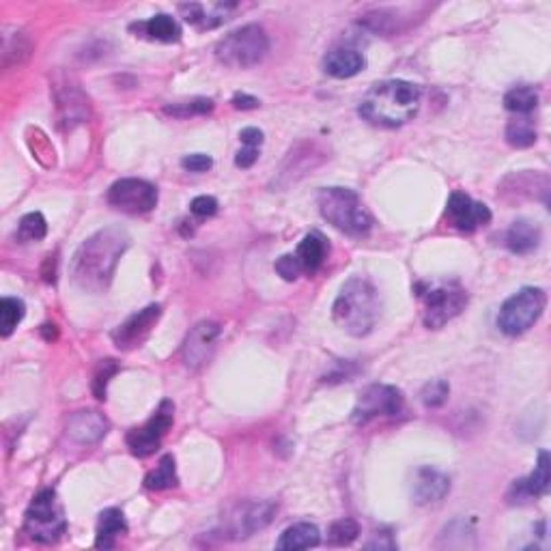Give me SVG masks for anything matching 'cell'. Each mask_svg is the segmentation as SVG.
Listing matches in <instances>:
<instances>
[{"mask_svg": "<svg viewBox=\"0 0 551 551\" xmlns=\"http://www.w3.org/2000/svg\"><path fill=\"white\" fill-rule=\"evenodd\" d=\"M130 235L121 226H106L82 241L72 261V278L82 291L103 293L111 287L119 261L130 248Z\"/></svg>", "mask_w": 551, "mask_h": 551, "instance_id": "cell-1", "label": "cell"}, {"mask_svg": "<svg viewBox=\"0 0 551 551\" xmlns=\"http://www.w3.org/2000/svg\"><path fill=\"white\" fill-rule=\"evenodd\" d=\"M422 106V88L407 80L377 82L362 97L360 117L379 127H401L416 117Z\"/></svg>", "mask_w": 551, "mask_h": 551, "instance_id": "cell-2", "label": "cell"}, {"mask_svg": "<svg viewBox=\"0 0 551 551\" xmlns=\"http://www.w3.org/2000/svg\"><path fill=\"white\" fill-rule=\"evenodd\" d=\"M379 293H377L373 282L362 276L349 278L332 306L334 324L356 339L371 334L379 321Z\"/></svg>", "mask_w": 551, "mask_h": 551, "instance_id": "cell-3", "label": "cell"}, {"mask_svg": "<svg viewBox=\"0 0 551 551\" xmlns=\"http://www.w3.org/2000/svg\"><path fill=\"white\" fill-rule=\"evenodd\" d=\"M317 205L327 225L347 235L362 237L373 228V216L364 207L362 198L349 187H324L317 198Z\"/></svg>", "mask_w": 551, "mask_h": 551, "instance_id": "cell-4", "label": "cell"}, {"mask_svg": "<svg viewBox=\"0 0 551 551\" xmlns=\"http://www.w3.org/2000/svg\"><path fill=\"white\" fill-rule=\"evenodd\" d=\"M216 58L231 69H248L259 65L270 52V37L259 24L235 28L216 43Z\"/></svg>", "mask_w": 551, "mask_h": 551, "instance_id": "cell-5", "label": "cell"}, {"mask_svg": "<svg viewBox=\"0 0 551 551\" xmlns=\"http://www.w3.org/2000/svg\"><path fill=\"white\" fill-rule=\"evenodd\" d=\"M24 530L33 540L43 545H52L63 539V534L67 532V519L57 491L43 489L34 495L24 517Z\"/></svg>", "mask_w": 551, "mask_h": 551, "instance_id": "cell-6", "label": "cell"}, {"mask_svg": "<svg viewBox=\"0 0 551 551\" xmlns=\"http://www.w3.org/2000/svg\"><path fill=\"white\" fill-rule=\"evenodd\" d=\"M547 295L539 287H524L504 302L498 312V327L506 336H521L543 317Z\"/></svg>", "mask_w": 551, "mask_h": 551, "instance_id": "cell-7", "label": "cell"}, {"mask_svg": "<svg viewBox=\"0 0 551 551\" xmlns=\"http://www.w3.org/2000/svg\"><path fill=\"white\" fill-rule=\"evenodd\" d=\"M422 300V321L429 330H440L468 306V291L459 282H440V285L426 287L420 293Z\"/></svg>", "mask_w": 551, "mask_h": 551, "instance_id": "cell-8", "label": "cell"}, {"mask_svg": "<svg viewBox=\"0 0 551 551\" xmlns=\"http://www.w3.org/2000/svg\"><path fill=\"white\" fill-rule=\"evenodd\" d=\"M403 407L405 396L396 386L373 384L360 392L351 420L356 425H369L371 420L384 418V416H399Z\"/></svg>", "mask_w": 551, "mask_h": 551, "instance_id": "cell-9", "label": "cell"}, {"mask_svg": "<svg viewBox=\"0 0 551 551\" xmlns=\"http://www.w3.org/2000/svg\"><path fill=\"white\" fill-rule=\"evenodd\" d=\"M108 203L114 210L130 213V216H142L156 210L157 205V190L153 183L145 179H119L108 190Z\"/></svg>", "mask_w": 551, "mask_h": 551, "instance_id": "cell-10", "label": "cell"}, {"mask_svg": "<svg viewBox=\"0 0 551 551\" xmlns=\"http://www.w3.org/2000/svg\"><path fill=\"white\" fill-rule=\"evenodd\" d=\"M172 416H175V405L171 401H162L156 414L145 425L138 426V429H132L127 433V448L132 450V455L145 459V456H151L156 453L160 448L162 438L172 426Z\"/></svg>", "mask_w": 551, "mask_h": 551, "instance_id": "cell-11", "label": "cell"}, {"mask_svg": "<svg viewBox=\"0 0 551 551\" xmlns=\"http://www.w3.org/2000/svg\"><path fill=\"white\" fill-rule=\"evenodd\" d=\"M276 510L278 506L274 502H267V500H263V502L237 504L226 517L225 525L226 534L231 536V539L240 540L261 532L263 528H267V525L272 524Z\"/></svg>", "mask_w": 551, "mask_h": 551, "instance_id": "cell-12", "label": "cell"}, {"mask_svg": "<svg viewBox=\"0 0 551 551\" xmlns=\"http://www.w3.org/2000/svg\"><path fill=\"white\" fill-rule=\"evenodd\" d=\"M220 334L222 327L216 321H201L192 327L181 347L183 364L192 371H201L203 366L210 364L213 354H216Z\"/></svg>", "mask_w": 551, "mask_h": 551, "instance_id": "cell-13", "label": "cell"}, {"mask_svg": "<svg viewBox=\"0 0 551 551\" xmlns=\"http://www.w3.org/2000/svg\"><path fill=\"white\" fill-rule=\"evenodd\" d=\"M162 317V306L160 304H151L147 309H142L136 315H132L130 319L123 321L117 330L112 332V341L119 349L130 351L141 347L142 342L147 341V336L151 334V330L156 327L157 321Z\"/></svg>", "mask_w": 551, "mask_h": 551, "instance_id": "cell-14", "label": "cell"}, {"mask_svg": "<svg viewBox=\"0 0 551 551\" xmlns=\"http://www.w3.org/2000/svg\"><path fill=\"white\" fill-rule=\"evenodd\" d=\"M446 218L455 228L471 233L491 222V210L485 203H476L465 192H453L446 205Z\"/></svg>", "mask_w": 551, "mask_h": 551, "instance_id": "cell-15", "label": "cell"}, {"mask_svg": "<svg viewBox=\"0 0 551 551\" xmlns=\"http://www.w3.org/2000/svg\"><path fill=\"white\" fill-rule=\"evenodd\" d=\"M108 431H111V422L97 409H80L67 420V435L82 446L97 444L99 440L106 438Z\"/></svg>", "mask_w": 551, "mask_h": 551, "instance_id": "cell-16", "label": "cell"}, {"mask_svg": "<svg viewBox=\"0 0 551 551\" xmlns=\"http://www.w3.org/2000/svg\"><path fill=\"white\" fill-rule=\"evenodd\" d=\"M450 491V478L444 471L435 468H420L414 476V486H411V495L414 502L420 506L438 504L448 495Z\"/></svg>", "mask_w": 551, "mask_h": 551, "instance_id": "cell-17", "label": "cell"}, {"mask_svg": "<svg viewBox=\"0 0 551 551\" xmlns=\"http://www.w3.org/2000/svg\"><path fill=\"white\" fill-rule=\"evenodd\" d=\"M366 58L360 50L341 46L330 50L324 58V69L327 76L336 78V80H347V78H354L360 72H364Z\"/></svg>", "mask_w": 551, "mask_h": 551, "instance_id": "cell-18", "label": "cell"}, {"mask_svg": "<svg viewBox=\"0 0 551 551\" xmlns=\"http://www.w3.org/2000/svg\"><path fill=\"white\" fill-rule=\"evenodd\" d=\"M549 485H551V459H549L547 450H540L539 463H536L534 471L528 476V478L515 480L513 494L517 500H524V498L536 500V498L547 495Z\"/></svg>", "mask_w": 551, "mask_h": 551, "instance_id": "cell-19", "label": "cell"}, {"mask_svg": "<svg viewBox=\"0 0 551 551\" xmlns=\"http://www.w3.org/2000/svg\"><path fill=\"white\" fill-rule=\"evenodd\" d=\"M540 240H543V233H540L536 222L530 220L513 222L504 235L506 248L515 255H530L540 246Z\"/></svg>", "mask_w": 551, "mask_h": 551, "instance_id": "cell-20", "label": "cell"}, {"mask_svg": "<svg viewBox=\"0 0 551 551\" xmlns=\"http://www.w3.org/2000/svg\"><path fill=\"white\" fill-rule=\"evenodd\" d=\"M127 534V521L126 515L119 509H106L102 510L97 521V539L96 547L99 549H112L117 545L119 536Z\"/></svg>", "mask_w": 551, "mask_h": 551, "instance_id": "cell-21", "label": "cell"}, {"mask_svg": "<svg viewBox=\"0 0 551 551\" xmlns=\"http://www.w3.org/2000/svg\"><path fill=\"white\" fill-rule=\"evenodd\" d=\"M321 543V532L315 524H302L289 525L285 532L278 539L276 547L282 551H295V549H312Z\"/></svg>", "mask_w": 551, "mask_h": 551, "instance_id": "cell-22", "label": "cell"}, {"mask_svg": "<svg viewBox=\"0 0 551 551\" xmlns=\"http://www.w3.org/2000/svg\"><path fill=\"white\" fill-rule=\"evenodd\" d=\"M58 114L61 123L76 126L88 119V97H84L76 87H65L63 93H58Z\"/></svg>", "mask_w": 551, "mask_h": 551, "instance_id": "cell-23", "label": "cell"}, {"mask_svg": "<svg viewBox=\"0 0 551 551\" xmlns=\"http://www.w3.org/2000/svg\"><path fill=\"white\" fill-rule=\"evenodd\" d=\"M132 28H138V31L145 33V37L153 39V42H162V43H175L181 39V27L177 24L175 18L166 16V13H157V16L149 18L147 22L134 24Z\"/></svg>", "mask_w": 551, "mask_h": 551, "instance_id": "cell-24", "label": "cell"}, {"mask_svg": "<svg viewBox=\"0 0 551 551\" xmlns=\"http://www.w3.org/2000/svg\"><path fill=\"white\" fill-rule=\"evenodd\" d=\"M325 255H327V246H325V240L319 235V233H309V235L300 241V246H297V250H295L297 261L302 263L304 272H309V274H312V272H317L321 265H324Z\"/></svg>", "mask_w": 551, "mask_h": 551, "instance_id": "cell-25", "label": "cell"}, {"mask_svg": "<svg viewBox=\"0 0 551 551\" xmlns=\"http://www.w3.org/2000/svg\"><path fill=\"white\" fill-rule=\"evenodd\" d=\"M506 142L515 149L532 147L536 142V127L530 114H517L506 126Z\"/></svg>", "mask_w": 551, "mask_h": 551, "instance_id": "cell-26", "label": "cell"}, {"mask_svg": "<svg viewBox=\"0 0 551 551\" xmlns=\"http://www.w3.org/2000/svg\"><path fill=\"white\" fill-rule=\"evenodd\" d=\"M177 465L172 455H164L157 463V468L153 471H149L145 478V486L151 491H164V489H172L177 486Z\"/></svg>", "mask_w": 551, "mask_h": 551, "instance_id": "cell-27", "label": "cell"}, {"mask_svg": "<svg viewBox=\"0 0 551 551\" xmlns=\"http://www.w3.org/2000/svg\"><path fill=\"white\" fill-rule=\"evenodd\" d=\"M24 315H27V306L18 297H3L0 300V334L4 339L16 332V327L22 324Z\"/></svg>", "mask_w": 551, "mask_h": 551, "instance_id": "cell-28", "label": "cell"}, {"mask_svg": "<svg viewBox=\"0 0 551 551\" xmlns=\"http://www.w3.org/2000/svg\"><path fill=\"white\" fill-rule=\"evenodd\" d=\"M536 106H539V93L534 91V87H528V84L510 88L504 96V108L509 112L530 114Z\"/></svg>", "mask_w": 551, "mask_h": 551, "instance_id": "cell-29", "label": "cell"}, {"mask_svg": "<svg viewBox=\"0 0 551 551\" xmlns=\"http://www.w3.org/2000/svg\"><path fill=\"white\" fill-rule=\"evenodd\" d=\"M31 42H28L27 34L22 33H13L11 34H4V43H3V65L4 67H11V65H22L24 61L28 58L31 54Z\"/></svg>", "mask_w": 551, "mask_h": 551, "instance_id": "cell-30", "label": "cell"}, {"mask_svg": "<svg viewBox=\"0 0 551 551\" xmlns=\"http://www.w3.org/2000/svg\"><path fill=\"white\" fill-rule=\"evenodd\" d=\"M48 235V222L39 211L27 213L18 225V240L22 243L42 241Z\"/></svg>", "mask_w": 551, "mask_h": 551, "instance_id": "cell-31", "label": "cell"}, {"mask_svg": "<svg viewBox=\"0 0 551 551\" xmlns=\"http://www.w3.org/2000/svg\"><path fill=\"white\" fill-rule=\"evenodd\" d=\"M211 111H213V99H207V97H196V99H190V102H179V103H172V106L164 108V112L177 119L196 117V114H210Z\"/></svg>", "mask_w": 551, "mask_h": 551, "instance_id": "cell-32", "label": "cell"}, {"mask_svg": "<svg viewBox=\"0 0 551 551\" xmlns=\"http://www.w3.org/2000/svg\"><path fill=\"white\" fill-rule=\"evenodd\" d=\"M357 536H360V525H357L354 519L345 517V519L334 521V524L330 525V532H327V540H330L332 545H339V547H345V545L354 543Z\"/></svg>", "mask_w": 551, "mask_h": 551, "instance_id": "cell-33", "label": "cell"}, {"mask_svg": "<svg viewBox=\"0 0 551 551\" xmlns=\"http://www.w3.org/2000/svg\"><path fill=\"white\" fill-rule=\"evenodd\" d=\"M450 394V386L446 379H433L425 386L420 392L422 405L429 407V409H438V407L446 405Z\"/></svg>", "mask_w": 551, "mask_h": 551, "instance_id": "cell-34", "label": "cell"}, {"mask_svg": "<svg viewBox=\"0 0 551 551\" xmlns=\"http://www.w3.org/2000/svg\"><path fill=\"white\" fill-rule=\"evenodd\" d=\"M117 371L119 369H117V364H114V360H103L102 364H99L96 379H93V392H96V396L99 401L106 399V386Z\"/></svg>", "mask_w": 551, "mask_h": 551, "instance_id": "cell-35", "label": "cell"}, {"mask_svg": "<svg viewBox=\"0 0 551 551\" xmlns=\"http://www.w3.org/2000/svg\"><path fill=\"white\" fill-rule=\"evenodd\" d=\"M276 272H278V276H282L285 280L293 282L304 274V267H302V263L297 261L295 255H282L280 259L276 261Z\"/></svg>", "mask_w": 551, "mask_h": 551, "instance_id": "cell-36", "label": "cell"}, {"mask_svg": "<svg viewBox=\"0 0 551 551\" xmlns=\"http://www.w3.org/2000/svg\"><path fill=\"white\" fill-rule=\"evenodd\" d=\"M190 211L198 218H211L218 213V201L213 196H196L192 201Z\"/></svg>", "mask_w": 551, "mask_h": 551, "instance_id": "cell-37", "label": "cell"}, {"mask_svg": "<svg viewBox=\"0 0 551 551\" xmlns=\"http://www.w3.org/2000/svg\"><path fill=\"white\" fill-rule=\"evenodd\" d=\"M181 166L190 172H205L213 166V160L205 153H192V156H186L181 160Z\"/></svg>", "mask_w": 551, "mask_h": 551, "instance_id": "cell-38", "label": "cell"}, {"mask_svg": "<svg viewBox=\"0 0 551 551\" xmlns=\"http://www.w3.org/2000/svg\"><path fill=\"white\" fill-rule=\"evenodd\" d=\"M256 160H259V149L256 147H243L235 156V164L240 168H250Z\"/></svg>", "mask_w": 551, "mask_h": 551, "instance_id": "cell-39", "label": "cell"}, {"mask_svg": "<svg viewBox=\"0 0 551 551\" xmlns=\"http://www.w3.org/2000/svg\"><path fill=\"white\" fill-rule=\"evenodd\" d=\"M240 141L243 142V147H256L259 149L263 145V132L256 130V127H246L240 134Z\"/></svg>", "mask_w": 551, "mask_h": 551, "instance_id": "cell-40", "label": "cell"}, {"mask_svg": "<svg viewBox=\"0 0 551 551\" xmlns=\"http://www.w3.org/2000/svg\"><path fill=\"white\" fill-rule=\"evenodd\" d=\"M364 547L366 549H396V540L392 539L390 532L375 534V539L369 540V543H366Z\"/></svg>", "mask_w": 551, "mask_h": 551, "instance_id": "cell-41", "label": "cell"}, {"mask_svg": "<svg viewBox=\"0 0 551 551\" xmlns=\"http://www.w3.org/2000/svg\"><path fill=\"white\" fill-rule=\"evenodd\" d=\"M259 99L248 96V93H237L235 97H233V106L237 108V111H252V108H259Z\"/></svg>", "mask_w": 551, "mask_h": 551, "instance_id": "cell-42", "label": "cell"}]
</instances>
